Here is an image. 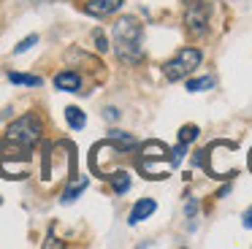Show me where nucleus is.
<instances>
[{
	"label": "nucleus",
	"instance_id": "17",
	"mask_svg": "<svg viewBox=\"0 0 252 249\" xmlns=\"http://www.w3.org/2000/svg\"><path fill=\"white\" fill-rule=\"evenodd\" d=\"M93 41H95V49H98V52H106V49H109V43H106V35H103L100 30L93 32Z\"/></svg>",
	"mask_w": 252,
	"mask_h": 249
},
{
	"label": "nucleus",
	"instance_id": "7",
	"mask_svg": "<svg viewBox=\"0 0 252 249\" xmlns=\"http://www.w3.org/2000/svg\"><path fill=\"white\" fill-rule=\"evenodd\" d=\"M155 209H158V203H155L152 198H144V200H138L136 206H133V211H130V225H138V222H144L147 217H152L155 214Z\"/></svg>",
	"mask_w": 252,
	"mask_h": 249
},
{
	"label": "nucleus",
	"instance_id": "2",
	"mask_svg": "<svg viewBox=\"0 0 252 249\" xmlns=\"http://www.w3.org/2000/svg\"><path fill=\"white\" fill-rule=\"evenodd\" d=\"M174 155L165 144L160 141H147L141 149V157H138V171L147 179H168L171 168H174Z\"/></svg>",
	"mask_w": 252,
	"mask_h": 249
},
{
	"label": "nucleus",
	"instance_id": "13",
	"mask_svg": "<svg viewBox=\"0 0 252 249\" xmlns=\"http://www.w3.org/2000/svg\"><path fill=\"white\" fill-rule=\"evenodd\" d=\"M109 179H111V184H114V192H127V187H130V176H127L125 171H114Z\"/></svg>",
	"mask_w": 252,
	"mask_h": 249
},
{
	"label": "nucleus",
	"instance_id": "1",
	"mask_svg": "<svg viewBox=\"0 0 252 249\" xmlns=\"http://www.w3.org/2000/svg\"><path fill=\"white\" fill-rule=\"evenodd\" d=\"M114 49L117 57L122 62H141L144 49H141V25H138L136 16H122L114 25Z\"/></svg>",
	"mask_w": 252,
	"mask_h": 249
},
{
	"label": "nucleus",
	"instance_id": "21",
	"mask_svg": "<svg viewBox=\"0 0 252 249\" xmlns=\"http://www.w3.org/2000/svg\"><path fill=\"white\" fill-rule=\"evenodd\" d=\"M250 165H252V155H250Z\"/></svg>",
	"mask_w": 252,
	"mask_h": 249
},
{
	"label": "nucleus",
	"instance_id": "3",
	"mask_svg": "<svg viewBox=\"0 0 252 249\" xmlns=\"http://www.w3.org/2000/svg\"><path fill=\"white\" fill-rule=\"evenodd\" d=\"M41 138V119L35 114H25L17 122H11V127L6 130V146H14L19 155H30V149L35 146V141Z\"/></svg>",
	"mask_w": 252,
	"mask_h": 249
},
{
	"label": "nucleus",
	"instance_id": "15",
	"mask_svg": "<svg viewBox=\"0 0 252 249\" xmlns=\"http://www.w3.org/2000/svg\"><path fill=\"white\" fill-rule=\"evenodd\" d=\"M198 138V127L195 124H185V127L179 130V141L182 144H190V141H195Z\"/></svg>",
	"mask_w": 252,
	"mask_h": 249
},
{
	"label": "nucleus",
	"instance_id": "12",
	"mask_svg": "<svg viewBox=\"0 0 252 249\" xmlns=\"http://www.w3.org/2000/svg\"><path fill=\"white\" fill-rule=\"evenodd\" d=\"M111 141H114L117 146H122V149H136V146H138V141L133 138V135L120 133V130H111Z\"/></svg>",
	"mask_w": 252,
	"mask_h": 249
},
{
	"label": "nucleus",
	"instance_id": "6",
	"mask_svg": "<svg viewBox=\"0 0 252 249\" xmlns=\"http://www.w3.org/2000/svg\"><path fill=\"white\" fill-rule=\"evenodd\" d=\"M55 87L57 90H65V92H79L82 87V76L76 70H63V73L55 76Z\"/></svg>",
	"mask_w": 252,
	"mask_h": 249
},
{
	"label": "nucleus",
	"instance_id": "10",
	"mask_svg": "<svg viewBox=\"0 0 252 249\" xmlns=\"http://www.w3.org/2000/svg\"><path fill=\"white\" fill-rule=\"evenodd\" d=\"M65 119H68V124H71L73 130H82L84 124H87V117H84V111H82V108H76V106L65 108Z\"/></svg>",
	"mask_w": 252,
	"mask_h": 249
},
{
	"label": "nucleus",
	"instance_id": "5",
	"mask_svg": "<svg viewBox=\"0 0 252 249\" xmlns=\"http://www.w3.org/2000/svg\"><path fill=\"white\" fill-rule=\"evenodd\" d=\"M185 30L192 38H201L209 30V5L203 0H190L185 5Z\"/></svg>",
	"mask_w": 252,
	"mask_h": 249
},
{
	"label": "nucleus",
	"instance_id": "16",
	"mask_svg": "<svg viewBox=\"0 0 252 249\" xmlns=\"http://www.w3.org/2000/svg\"><path fill=\"white\" fill-rule=\"evenodd\" d=\"M35 43H38V35H28L25 41H19V43H17V49H14V54H25L30 46H35Z\"/></svg>",
	"mask_w": 252,
	"mask_h": 249
},
{
	"label": "nucleus",
	"instance_id": "22",
	"mask_svg": "<svg viewBox=\"0 0 252 249\" xmlns=\"http://www.w3.org/2000/svg\"><path fill=\"white\" fill-rule=\"evenodd\" d=\"M0 203H3V198H0Z\"/></svg>",
	"mask_w": 252,
	"mask_h": 249
},
{
	"label": "nucleus",
	"instance_id": "18",
	"mask_svg": "<svg viewBox=\"0 0 252 249\" xmlns=\"http://www.w3.org/2000/svg\"><path fill=\"white\" fill-rule=\"evenodd\" d=\"M185 214H187V217H190V219H192V217H195V214H198V203H195V198H190V203H187V206H185Z\"/></svg>",
	"mask_w": 252,
	"mask_h": 249
},
{
	"label": "nucleus",
	"instance_id": "9",
	"mask_svg": "<svg viewBox=\"0 0 252 249\" xmlns=\"http://www.w3.org/2000/svg\"><path fill=\"white\" fill-rule=\"evenodd\" d=\"M84 187H87V176H76L71 184L65 187V192H63V203H73V200L79 198V195L84 192Z\"/></svg>",
	"mask_w": 252,
	"mask_h": 249
},
{
	"label": "nucleus",
	"instance_id": "14",
	"mask_svg": "<svg viewBox=\"0 0 252 249\" xmlns=\"http://www.w3.org/2000/svg\"><path fill=\"white\" fill-rule=\"evenodd\" d=\"M212 87H214V79H209V76L187 81V92H203V90H212Z\"/></svg>",
	"mask_w": 252,
	"mask_h": 249
},
{
	"label": "nucleus",
	"instance_id": "20",
	"mask_svg": "<svg viewBox=\"0 0 252 249\" xmlns=\"http://www.w3.org/2000/svg\"><path fill=\"white\" fill-rule=\"evenodd\" d=\"M120 117V111H117V108H106V119H117Z\"/></svg>",
	"mask_w": 252,
	"mask_h": 249
},
{
	"label": "nucleus",
	"instance_id": "19",
	"mask_svg": "<svg viewBox=\"0 0 252 249\" xmlns=\"http://www.w3.org/2000/svg\"><path fill=\"white\" fill-rule=\"evenodd\" d=\"M244 227H252V206L244 211Z\"/></svg>",
	"mask_w": 252,
	"mask_h": 249
},
{
	"label": "nucleus",
	"instance_id": "8",
	"mask_svg": "<svg viewBox=\"0 0 252 249\" xmlns=\"http://www.w3.org/2000/svg\"><path fill=\"white\" fill-rule=\"evenodd\" d=\"M120 5H122V0H90V3H87V14L109 16V14H114Z\"/></svg>",
	"mask_w": 252,
	"mask_h": 249
},
{
	"label": "nucleus",
	"instance_id": "4",
	"mask_svg": "<svg viewBox=\"0 0 252 249\" xmlns=\"http://www.w3.org/2000/svg\"><path fill=\"white\" fill-rule=\"evenodd\" d=\"M201 60H203V54L198 52V49H182L174 60H168V62L163 65V76L168 81H179V79H185L187 73H192V70L201 65Z\"/></svg>",
	"mask_w": 252,
	"mask_h": 249
},
{
	"label": "nucleus",
	"instance_id": "11",
	"mask_svg": "<svg viewBox=\"0 0 252 249\" xmlns=\"http://www.w3.org/2000/svg\"><path fill=\"white\" fill-rule=\"evenodd\" d=\"M8 81L11 84H25V87H41V79L38 76H30V73H8Z\"/></svg>",
	"mask_w": 252,
	"mask_h": 249
}]
</instances>
